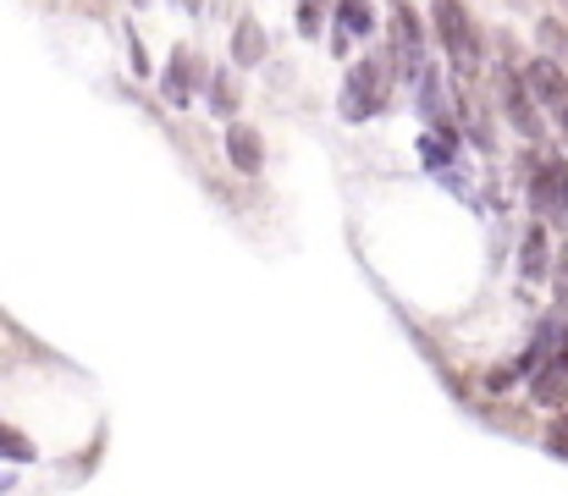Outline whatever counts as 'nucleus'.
I'll return each mask as SVG.
<instances>
[{
	"mask_svg": "<svg viewBox=\"0 0 568 496\" xmlns=\"http://www.w3.org/2000/svg\"><path fill=\"white\" fill-rule=\"evenodd\" d=\"M430 22H436V39H442L453 72H458V78H475V72H480V33H475L469 11H464L458 0H436V6H430Z\"/></svg>",
	"mask_w": 568,
	"mask_h": 496,
	"instance_id": "1",
	"label": "nucleus"
},
{
	"mask_svg": "<svg viewBox=\"0 0 568 496\" xmlns=\"http://www.w3.org/2000/svg\"><path fill=\"white\" fill-rule=\"evenodd\" d=\"M381 105H386V61L371 55V61L348 67V83H343V117H348V122H371Z\"/></svg>",
	"mask_w": 568,
	"mask_h": 496,
	"instance_id": "2",
	"label": "nucleus"
},
{
	"mask_svg": "<svg viewBox=\"0 0 568 496\" xmlns=\"http://www.w3.org/2000/svg\"><path fill=\"white\" fill-rule=\"evenodd\" d=\"M530 204L547 221H568V161H541L530 171Z\"/></svg>",
	"mask_w": 568,
	"mask_h": 496,
	"instance_id": "3",
	"label": "nucleus"
},
{
	"mask_svg": "<svg viewBox=\"0 0 568 496\" xmlns=\"http://www.w3.org/2000/svg\"><path fill=\"white\" fill-rule=\"evenodd\" d=\"M525 83H530V94L558 117V128L568 133V72L564 67H558L552 55H541V61H530V67H525Z\"/></svg>",
	"mask_w": 568,
	"mask_h": 496,
	"instance_id": "4",
	"label": "nucleus"
},
{
	"mask_svg": "<svg viewBox=\"0 0 568 496\" xmlns=\"http://www.w3.org/2000/svg\"><path fill=\"white\" fill-rule=\"evenodd\" d=\"M503 105H508V122L525 133V139H541V117H536V94L519 72H503Z\"/></svg>",
	"mask_w": 568,
	"mask_h": 496,
	"instance_id": "5",
	"label": "nucleus"
},
{
	"mask_svg": "<svg viewBox=\"0 0 568 496\" xmlns=\"http://www.w3.org/2000/svg\"><path fill=\"white\" fill-rule=\"evenodd\" d=\"M371 33H376V11H371V0H337V33H332V50L348 55L354 39H371Z\"/></svg>",
	"mask_w": 568,
	"mask_h": 496,
	"instance_id": "6",
	"label": "nucleus"
},
{
	"mask_svg": "<svg viewBox=\"0 0 568 496\" xmlns=\"http://www.w3.org/2000/svg\"><path fill=\"white\" fill-rule=\"evenodd\" d=\"M530 397H536L541 408H564L568 403V347H558V353L530 375Z\"/></svg>",
	"mask_w": 568,
	"mask_h": 496,
	"instance_id": "7",
	"label": "nucleus"
},
{
	"mask_svg": "<svg viewBox=\"0 0 568 496\" xmlns=\"http://www.w3.org/2000/svg\"><path fill=\"white\" fill-rule=\"evenodd\" d=\"M226 161H232V171L254 176V171L265 165V139H260L248 122H226Z\"/></svg>",
	"mask_w": 568,
	"mask_h": 496,
	"instance_id": "8",
	"label": "nucleus"
},
{
	"mask_svg": "<svg viewBox=\"0 0 568 496\" xmlns=\"http://www.w3.org/2000/svg\"><path fill=\"white\" fill-rule=\"evenodd\" d=\"M558 347H568V326L558 321V315H552V321H541L536 342L525 347V358H519V375H536V370H541V364H547V358H552Z\"/></svg>",
	"mask_w": 568,
	"mask_h": 496,
	"instance_id": "9",
	"label": "nucleus"
},
{
	"mask_svg": "<svg viewBox=\"0 0 568 496\" xmlns=\"http://www.w3.org/2000/svg\"><path fill=\"white\" fill-rule=\"evenodd\" d=\"M552 271V243H547V226L536 221L530 232H525V243H519V276L525 282H541Z\"/></svg>",
	"mask_w": 568,
	"mask_h": 496,
	"instance_id": "10",
	"label": "nucleus"
},
{
	"mask_svg": "<svg viewBox=\"0 0 568 496\" xmlns=\"http://www.w3.org/2000/svg\"><path fill=\"white\" fill-rule=\"evenodd\" d=\"M193 83H199V72H193V55L178 44L172 50V61H166V78H161V89H166V100L172 105H189L193 100Z\"/></svg>",
	"mask_w": 568,
	"mask_h": 496,
	"instance_id": "11",
	"label": "nucleus"
},
{
	"mask_svg": "<svg viewBox=\"0 0 568 496\" xmlns=\"http://www.w3.org/2000/svg\"><path fill=\"white\" fill-rule=\"evenodd\" d=\"M414 89H419V111H425V122H430V128H453V122H447V94H442V72H436V67H425Z\"/></svg>",
	"mask_w": 568,
	"mask_h": 496,
	"instance_id": "12",
	"label": "nucleus"
},
{
	"mask_svg": "<svg viewBox=\"0 0 568 496\" xmlns=\"http://www.w3.org/2000/svg\"><path fill=\"white\" fill-rule=\"evenodd\" d=\"M232 61H237V67H260V61H265V28H260L254 17L237 22V33H232Z\"/></svg>",
	"mask_w": 568,
	"mask_h": 496,
	"instance_id": "13",
	"label": "nucleus"
},
{
	"mask_svg": "<svg viewBox=\"0 0 568 496\" xmlns=\"http://www.w3.org/2000/svg\"><path fill=\"white\" fill-rule=\"evenodd\" d=\"M419 161L430 165V171H447V165L458 161V133H453V128H430V133L419 139Z\"/></svg>",
	"mask_w": 568,
	"mask_h": 496,
	"instance_id": "14",
	"label": "nucleus"
},
{
	"mask_svg": "<svg viewBox=\"0 0 568 496\" xmlns=\"http://www.w3.org/2000/svg\"><path fill=\"white\" fill-rule=\"evenodd\" d=\"M0 458H11V464H33V458H39V447H33L22 431L0 425Z\"/></svg>",
	"mask_w": 568,
	"mask_h": 496,
	"instance_id": "15",
	"label": "nucleus"
},
{
	"mask_svg": "<svg viewBox=\"0 0 568 496\" xmlns=\"http://www.w3.org/2000/svg\"><path fill=\"white\" fill-rule=\"evenodd\" d=\"M210 111H215V117H232V111H237V83H232L226 72H215V83H210Z\"/></svg>",
	"mask_w": 568,
	"mask_h": 496,
	"instance_id": "16",
	"label": "nucleus"
},
{
	"mask_svg": "<svg viewBox=\"0 0 568 496\" xmlns=\"http://www.w3.org/2000/svg\"><path fill=\"white\" fill-rule=\"evenodd\" d=\"M541 44H547V55L568 61V33H564V22H558V17H547V22H541Z\"/></svg>",
	"mask_w": 568,
	"mask_h": 496,
	"instance_id": "17",
	"label": "nucleus"
},
{
	"mask_svg": "<svg viewBox=\"0 0 568 496\" xmlns=\"http://www.w3.org/2000/svg\"><path fill=\"white\" fill-rule=\"evenodd\" d=\"M514 381H519V364H514V370L503 364V370H491V375H486V392H508Z\"/></svg>",
	"mask_w": 568,
	"mask_h": 496,
	"instance_id": "18",
	"label": "nucleus"
},
{
	"mask_svg": "<svg viewBox=\"0 0 568 496\" xmlns=\"http://www.w3.org/2000/svg\"><path fill=\"white\" fill-rule=\"evenodd\" d=\"M552 287H558V298L568 304V243L558 249V271H552Z\"/></svg>",
	"mask_w": 568,
	"mask_h": 496,
	"instance_id": "19",
	"label": "nucleus"
},
{
	"mask_svg": "<svg viewBox=\"0 0 568 496\" xmlns=\"http://www.w3.org/2000/svg\"><path fill=\"white\" fill-rule=\"evenodd\" d=\"M0 492H11V475H6V469H0Z\"/></svg>",
	"mask_w": 568,
	"mask_h": 496,
	"instance_id": "20",
	"label": "nucleus"
},
{
	"mask_svg": "<svg viewBox=\"0 0 568 496\" xmlns=\"http://www.w3.org/2000/svg\"><path fill=\"white\" fill-rule=\"evenodd\" d=\"M183 6H189V11H199V0H183Z\"/></svg>",
	"mask_w": 568,
	"mask_h": 496,
	"instance_id": "21",
	"label": "nucleus"
}]
</instances>
